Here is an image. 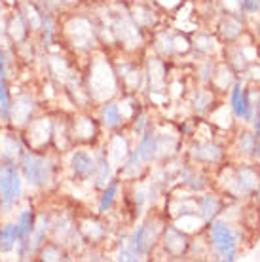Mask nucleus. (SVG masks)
Returning <instances> with one entry per match:
<instances>
[{"mask_svg": "<svg viewBox=\"0 0 260 262\" xmlns=\"http://www.w3.org/2000/svg\"><path fill=\"white\" fill-rule=\"evenodd\" d=\"M57 154H53L52 148L48 150L25 148L19 158V169L23 181L31 190L48 192L57 184Z\"/></svg>", "mask_w": 260, "mask_h": 262, "instance_id": "nucleus-1", "label": "nucleus"}, {"mask_svg": "<svg viewBox=\"0 0 260 262\" xmlns=\"http://www.w3.org/2000/svg\"><path fill=\"white\" fill-rule=\"evenodd\" d=\"M25 200V181L19 162L0 160V213H12Z\"/></svg>", "mask_w": 260, "mask_h": 262, "instance_id": "nucleus-2", "label": "nucleus"}, {"mask_svg": "<svg viewBox=\"0 0 260 262\" xmlns=\"http://www.w3.org/2000/svg\"><path fill=\"white\" fill-rule=\"evenodd\" d=\"M23 139L27 148L34 150H48L53 143V118L52 116H34L29 124L23 127Z\"/></svg>", "mask_w": 260, "mask_h": 262, "instance_id": "nucleus-3", "label": "nucleus"}, {"mask_svg": "<svg viewBox=\"0 0 260 262\" xmlns=\"http://www.w3.org/2000/svg\"><path fill=\"white\" fill-rule=\"evenodd\" d=\"M13 65V55L2 42H0V124H10L12 116V99L10 90V71Z\"/></svg>", "mask_w": 260, "mask_h": 262, "instance_id": "nucleus-4", "label": "nucleus"}, {"mask_svg": "<svg viewBox=\"0 0 260 262\" xmlns=\"http://www.w3.org/2000/svg\"><path fill=\"white\" fill-rule=\"evenodd\" d=\"M63 34L74 50H90V46H93V40H95V29L82 15L67 21L63 27Z\"/></svg>", "mask_w": 260, "mask_h": 262, "instance_id": "nucleus-5", "label": "nucleus"}, {"mask_svg": "<svg viewBox=\"0 0 260 262\" xmlns=\"http://www.w3.org/2000/svg\"><path fill=\"white\" fill-rule=\"evenodd\" d=\"M72 181L76 183H85V181H93L95 177V169H97V158L93 156L88 148H74L69 154V164Z\"/></svg>", "mask_w": 260, "mask_h": 262, "instance_id": "nucleus-6", "label": "nucleus"}, {"mask_svg": "<svg viewBox=\"0 0 260 262\" xmlns=\"http://www.w3.org/2000/svg\"><path fill=\"white\" fill-rule=\"evenodd\" d=\"M209 234H211V243H213L216 253L224 260H234L235 245H237V237H235L234 230L222 221H215V223H211Z\"/></svg>", "mask_w": 260, "mask_h": 262, "instance_id": "nucleus-7", "label": "nucleus"}, {"mask_svg": "<svg viewBox=\"0 0 260 262\" xmlns=\"http://www.w3.org/2000/svg\"><path fill=\"white\" fill-rule=\"evenodd\" d=\"M36 111H38V101L31 93H15L12 99V116H10V124L8 125L21 131L36 116Z\"/></svg>", "mask_w": 260, "mask_h": 262, "instance_id": "nucleus-8", "label": "nucleus"}, {"mask_svg": "<svg viewBox=\"0 0 260 262\" xmlns=\"http://www.w3.org/2000/svg\"><path fill=\"white\" fill-rule=\"evenodd\" d=\"M25 148H27L25 139L19 133V129L12 127L10 131H2V135H0V160L19 162V158L25 152Z\"/></svg>", "mask_w": 260, "mask_h": 262, "instance_id": "nucleus-9", "label": "nucleus"}, {"mask_svg": "<svg viewBox=\"0 0 260 262\" xmlns=\"http://www.w3.org/2000/svg\"><path fill=\"white\" fill-rule=\"evenodd\" d=\"M4 31H6V36L10 38V42H12L13 46L23 44V42L31 38V34H33L27 19L23 17V13L19 12V8H15V10L6 17V21H4Z\"/></svg>", "mask_w": 260, "mask_h": 262, "instance_id": "nucleus-10", "label": "nucleus"}, {"mask_svg": "<svg viewBox=\"0 0 260 262\" xmlns=\"http://www.w3.org/2000/svg\"><path fill=\"white\" fill-rule=\"evenodd\" d=\"M69 129H71L72 144H90L97 135V124L85 114L74 116L69 122Z\"/></svg>", "mask_w": 260, "mask_h": 262, "instance_id": "nucleus-11", "label": "nucleus"}, {"mask_svg": "<svg viewBox=\"0 0 260 262\" xmlns=\"http://www.w3.org/2000/svg\"><path fill=\"white\" fill-rule=\"evenodd\" d=\"M129 239V245L133 253L137 255V258H143V256L148 255L150 245H152V239H156V234H154V228L150 224H139L135 228V232L127 236Z\"/></svg>", "mask_w": 260, "mask_h": 262, "instance_id": "nucleus-12", "label": "nucleus"}, {"mask_svg": "<svg viewBox=\"0 0 260 262\" xmlns=\"http://www.w3.org/2000/svg\"><path fill=\"white\" fill-rule=\"evenodd\" d=\"M19 242V228L15 221H8V223L0 224V253L2 255H10L15 251V245Z\"/></svg>", "mask_w": 260, "mask_h": 262, "instance_id": "nucleus-13", "label": "nucleus"}, {"mask_svg": "<svg viewBox=\"0 0 260 262\" xmlns=\"http://www.w3.org/2000/svg\"><path fill=\"white\" fill-rule=\"evenodd\" d=\"M36 215H38V211L34 209L33 203H27V205L19 207L17 216H15V223L19 228V237H31L34 224H36Z\"/></svg>", "mask_w": 260, "mask_h": 262, "instance_id": "nucleus-14", "label": "nucleus"}, {"mask_svg": "<svg viewBox=\"0 0 260 262\" xmlns=\"http://www.w3.org/2000/svg\"><path fill=\"white\" fill-rule=\"evenodd\" d=\"M230 103H232V108H234L235 116L240 118L249 120L251 118V105H249V93L243 85L235 84L234 90H232V95H230Z\"/></svg>", "mask_w": 260, "mask_h": 262, "instance_id": "nucleus-15", "label": "nucleus"}, {"mask_svg": "<svg viewBox=\"0 0 260 262\" xmlns=\"http://www.w3.org/2000/svg\"><path fill=\"white\" fill-rule=\"evenodd\" d=\"M163 245H165V251H167L169 255L179 256L186 251L188 242H186V236L182 234L181 230L169 226V228L165 230V234H163Z\"/></svg>", "mask_w": 260, "mask_h": 262, "instance_id": "nucleus-16", "label": "nucleus"}, {"mask_svg": "<svg viewBox=\"0 0 260 262\" xmlns=\"http://www.w3.org/2000/svg\"><path fill=\"white\" fill-rule=\"evenodd\" d=\"M99 120L104 127L109 129H114L118 125L124 122V116H122V111H120V105L118 103H104L99 111Z\"/></svg>", "mask_w": 260, "mask_h": 262, "instance_id": "nucleus-17", "label": "nucleus"}, {"mask_svg": "<svg viewBox=\"0 0 260 262\" xmlns=\"http://www.w3.org/2000/svg\"><path fill=\"white\" fill-rule=\"evenodd\" d=\"M135 152L143 160V164L152 162L158 154V135H154V133H144L143 137H141V141H139V146L135 148Z\"/></svg>", "mask_w": 260, "mask_h": 262, "instance_id": "nucleus-18", "label": "nucleus"}, {"mask_svg": "<svg viewBox=\"0 0 260 262\" xmlns=\"http://www.w3.org/2000/svg\"><path fill=\"white\" fill-rule=\"evenodd\" d=\"M36 256H38L40 260H69L65 245L53 242V239H48V242L38 249Z\"/></svg>", "mask_w": 260, "mask_h": 262, "instance_id": "nucleus-19", "label": "nucleus"}, {"mask_svg": "<svg viewBox=\"0 0 260 262\" xmlns=\"http://www.w3.org/2000/svg\"><path fill=\"white\" fill-rule=\"evenodd\" d=\"M118 190H120V181L112 177L111 183L104 186L103 192H101V198H99L97 211L101 215L109 213V209L112 207V203H114V200H116V196H118Z\"/></svg>", "mask_w": 260, "mask_h": 262, "instance_id": "nucleus-20", "label": "nucleus"}, {"mask_svg": "<svg viewBox=\"0 0 260 262\" xmlns=\"http://www.w3.org/2000/svg\"><path fill=\"white\" fill-rule=\"evenodd\" d=\"M190 154H192V158L198 160V162H216V160L221 158L219 146H215V144H211V143L194 144Z\"/></svg>", "mask_w": 260, "mask_h": 262, "instance_id": "nucleus-21", "label": "nucleus"}, {"mask_svg": "<svg viewBox=\"0 0 260 262\" xmlns=\"http://www.w3.org/2000/svg\"><path fill=\"white\" fill-rule=\"evenodd\" d=\"M111 179H112L111 160H109V156H106V154H101V156L97 158V169H95V177H93V181H95V186L103 190L104 186L111 183Z\"/></svg>", "mask_w": 260, "mask_h": 262, "instance_id": "nucleus-22", "label": "nucleus"}, {"mask_svg": "<svg viewBox=\"0 0 260 262\" xmlns=\"http://www.w3.org/2000/svg\"><path fill=\"white\" fill-rule=\"evenodd\" d=\"M196 209L205 221H213V216L216 215V209H219V202L213 196H202L196 200Z\"/></svg>", "mask_w": 260, "mask_h": 262, "instance_id": "nucleus-23", "label": "nucleus"}, {"mask_svg": "<svg viewBox=\"0 0 260 262\" xmlns=\"http://www.w3.org/2000/svg\"><path fill=\"white\" fill-rule=\"evenodd\" d=\"M141 165H143V160H141L139 154L133 150L129 156H127V160L124 162V165H122V173H124V175H137V171L141 169Z\"/></svg>", "mask_w": 260, "mask_h": 262, "instance_id": "nucleus-24", "label": "nucleus"}, {"mask_svg": "<svg viewBox=\"0 0 260 262\" xmlns=\"http://www.w3.org/2000/svg\"><path fill=\"white\" fill-rule=\"evenodd\" d=\"M118 258H120V260H139V258H137V255L133 253V249H131L129 239H127V237H122V242H120Z\"/></svg>", "mask_w": 260, "mask_h": 262, "instance_id": "nucleus-25", "label": "nucleus"}, {"mask_svg": "<svg viewBox=\"0 0 260 262\" xmlns=\"http://www.w3.org/2000/svg\"><path fill=\"white\" fill-rule=\"evenodd\" d=\"M254 146H256V139H254L251 133H245V135L241 137V148L245 152H251V150H254Z\"/></svg>", "mask_w": 260, "mask_h": 262, "instance_id": "nucleus-26", "label": "nucleus"}, {"mask_svg": "<svg viewBox=\"0 0 260 262\" xmlns=\"http://www.w3.org/2000/svg\"><path fill=\"white\" fill-rule=\"evenodd\" d=\"M241 6L247 12H256V10H260V0H241Z\"/></svg>", "mask_w": 260, "mask_h": 262, "instance_id": "nucleus-27", "label": "nucleus"}, {"mask_svg": "<svg viewBox=\"0 0 260 262\" xmlns=\"http://www.w3.org/2000/svg\"><path fill=\"white\" fill-rule=\"evenodd\" d=\"M209 99L205 97V93L203 92H198V95H196V111H203L205 108V105H207Z\"/></svg>", "mask_w": 260, "mask_h": 262, "instance_id": "nucleus-28", "label": "nucleus"}, {"mask_svg": "<svg viewBox=\"0 0 260 262\" xmlns=\"http://www.w3.org/2000/svg\"><path fill=\"white\" fill-rule=\"evenodd\" d=\"M144 127H146V116H144V114H139V118H137V122H135V133L137 135L144 133Z\"/></svg>", "mask_w": 260, "mask_h": 262, "instance_id": "nucleus-29", "label": "nucleus"}, {"mask_svg": "<svg viewBox=\"0 0 260 262\" xmlns=\"http://www.w3.org/2000/svg\"><path fill=\"white\" fill-rule=\"evenodd\" d=\"M256 146H254V148H256V150H258V156H260V120L258 122H256Z\"/></svg>", "mask_w": 260, "mask_h": 262, "instance_id": "nucleus-30", "label": "nucleus"}, {"mask_svg": "<svg viewBox=\"0 0 260 262\" xmlns=\"http://www.w3.org/2000/svg\"><path fill=\"white\" fill-rule=\"evenodd\" d=\"M4 8H2V4H0V27H4Z\"/></svg>", "mask_w": 260, "mask_h": 262, "instance_id": "nucleus-31", "label": "nucleus"}]
</instances>
